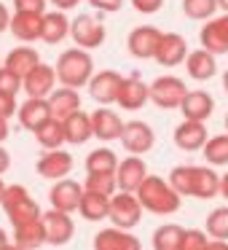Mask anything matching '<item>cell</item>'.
<instances>
[{
  "mask_svg": "<svg viewBox=\"0 0 228 250\" xmlns=\"http://www.w3.org/2000/svg\"><path fill=\"white\" fill-rule=\"evenodd\" d=\"M217 194H220V175L212 167H193L190 196H196V199H212Z\"/></svg>",
  "mask_w": 228,
  "mask_h": 250,
  "instance_id": "cell-29",
  "label": "cell"
},
{
  "mask_svg": "<svg viewBox=\"0 0 228 250\" xmlns=\"http://www.w3.org/2000/svg\"><path fill=\"white\" fill-rule=\"evenodd\" d=\"M54 73H57V83H62L67 89H81L94 76V60L83 49H67L59 54Z\"/></svg>",
  "mask_w": 228,
  "mask_h": 250,
  "instance_id": "cell-2",
  "label": "cell"
},
{
  "mask_svg": "<svg viewBox=\"0 0 228 250\" xmlns=\"http://www.w3.org/2000/svg\"><path fill=\"white\" fill-rule=\"evenodd\" d=\"M204 234L209 239H223V242H228V205L226 207H215V210L207 215Z\"/></svg>",
  "mask_w": 228,
  "mask_h": 250,
  "instance_id": "cell-36",
  "label": "cell"
},
{
  "mask_svg": "<svg viewBox=\"0 0 228 250\" xmlns=\"http://www.w3.org/2000/svg\"><path fill=\"white\" fill-rule=\"evenodd\" d=\"M223 89H226V94H228V70L223 73Z\"/></svg>",
  "mask_w": 228,
  "mask_h": 250,
  "instance_id": "cell-54",
  "label": "cell"
},
{
  "mask_svg": "<svg viewBox=\"0 0 228 250\" xmlns=\"http://www.w3.org/2000/svg\"><path fill=\"white\" fill-rule=\"evenodd\" d=\"M40 226H43V237H46V245H67L76 234V221H73L67 212H59V210H46L40 215Z\"/></svg>",
  "mask_w": 228,
  "mask_h": 250,
  "instance_id": "cell-7",
  "label": "cell"
},
{
  "mask_svg": "<svg viewBox=\"0 0 228 250\" xmlns=\"http://www.w3.org/2000/svg\"><path fill=\"white\" fill-rule=\"evenodd\" d=\"M204 159L209 167H226L228 164V135H215L204 143Z\"/></svg>",
  "mask_w": 228,
  "mask_h": 250,
  "instance_id": "cell-35",
  "label": "cell"
},
{
  "mask_svg": "<svg viewBox=\"0 0 228 250\" xmlns=\"http://www.w3.org/2000/svg\"><path fill=\"white\" fill-rule=\"evenodd\" d=\"M89 6H94L102 14H115L124 8V0H89Z\"/></svg>",
  "mask_w": 228,
  "mask_h": 250,
  "instance_id": "cell-44",
  "label": "cell"
},
{
  "mask_svg": "<svg viewBox=\"0 0 228 250\" xmlns=\"http://www.w3.org/2000/svg\"><path fill=\"white\" fill-rule=\"evenodd\" d=\"M132 6L140 14H156L164 8V0H132Z\"/></svg>",
  "mask_w": 228,
  "mask_h": 250,
  "instance_id": "cell-45",
  "label": "cell"
},
{
  "mask_svg": "<svg viewBox=\"0 0 228 250\" xmlns=\"http://www.w3.org/2000/svg\"><path fill=\"white\" fill-rule=\"evenodd\" d=\"M8 135H11V129H8V121H6V119H0V146L6 143Z\"/></svg>",
  "mask_w": 228,
  "mask_h": 250,
  "instance_id": "cell-50",
  "label": "cell"
},
{
  "mask_svg": "<svg viewBox=\"0 0 228 250\" xmlns=\"http://www.w3.org/2000/svg\"><path fill=\"white\" fill-rule=\"evenodd\" d=\"M0 67H3V60H0Z\"/></svg>",
  "mask_w": 228,
  "mask_h": 250,
  "instance_id": "cell-58",
  "label": "cell"
},
{
  "mask_svg": "<svg viewBox=\"0 0 228 250\" xmlns=\"http://www.w3.org/2000/svg\"><path fill=\"white\" fill-rule=\"evenodd\" d=\"M3 210H6L11 226H22V223H30V221H38L43 212H40V205L30 196V191L24 188L22 183H11L6 186L3 191V199H0Z\"/></svg>",
  "mask_w": 228,
  "mask_h": 250,
  "instance_id": "cell-3",
  "label": "cell"
},
{
  "mask_svg": "<svg viewBox=\"0 0 228 250\" xmlns=\"http://www.w3.org/2000/svg\"><path fill=\"white\" fill-rule=\"evenodd\" d=\"M148 178V164L142 156H129L124 162H118L115 167V188L124 194H137V188L142 186V180Z\"/></svg>",
  "mask_w": 228,
  "mask_h": 250,
  "instance_id": "cell-13",
  "label": "cell"
},
{
  "mask_svg": "<svg viewBox=\"0 0 228 250\" xmlns=\"http://www.w3.org/2000/svg\"><path fill=\"white\" fill-rule=\"evenodd\" d=\"M78 3H81V0H51V6H54L57 11H62V14H65V11H73Z\"/></svg>",
  "mask_w": 228,
  "mask_h": 250,
  "instance_id": "cell-46",
  "label": "cell"
},
{
  "mask_svg": "<svg viewBox=\"0 0 228 250\" xmlns=\"http://www.w3.org/2000/svg\"><path fill=\"white\" fill-rule=\"evenodd\" d=\"M49 110H51V119L57 121H65L67 116H73L76 110H81V94H78V89H54V92L49 94Z\"/></svg>",
  "mask_w": 228,
  "mask_h": 250,
  "instance_id": "cell-22",
  "label": "cell"
},
{
  "mask_svg": "<svg viewBox=\"0 0 228 250\" xmlns=\"http://www.w3.org/2000/svg\"><path fill=\"white\" fill-rule=\"evenodd\" d=\"M220 196L228 202V172H226V175H220Z\"/></svg>",
  "mask_w": 228,
  "mask_h": 250,
  "instance_id": "cell-51",
  "label": "cell"
},
{
  "mask_svg": "<svg viewBox=\"0 0 228 250\" xmlns=\"http://www.w3.org/2000/svg\"><path fill=\"white\" fill-rule=\"evenodd\" d=\"M226 135H228V113H226Z\"/></svg>",
  "mask_w": 228,
  "mask_h": 250,
  "instance_id": "cell-57",
  "label": "cell"
},
{
  "mask_svg": "<svg viewBox=\"0 0 228 250\" xmlns=\"http://www.w3.org/2000/svg\"><path fill=\"white\" fill-rule=\"evenodd\" d=\"M14 245L22 250H38L40 245H46L40 218L38 221H30V223H22V226H14Z\"/></svg>",
  "mask_w": 228,
  "mask_h": 250,
  "instance_id": "cell-31",
  "label": "cell"
},
{
  "mask_svg": "<svg viewBox=\"0 0 228 250\" xmlns=\"http://www.w3.org/2000/svg\"><path fill=\"white\" fill-rule=\"evenodd\" d=\"M121 143H124V148L132 153V156H140V153H148L153 146H156V135H153L151 124L148 121H129V124H124V132H121L118 137Z\"/></svg>",
  "mask_w": 228,
  "mask_h": 250,
  "instance_id": "cell-12",
  "label": "cell"
},
{
  "mask_svg": "<svg viewBox=\"0 0 228 250\" xmlns=\"http://www.w3.org/2000/svg\"><path fill=\"white\" fill-rule=\"evenodd\" d=\"M40 65V54L38 49H33V46H17V49L8 51L6 62H3V67H8L11 73H17L19 78H24L33 67Z\"/></svg>",
  "mask_w": 228,
  "mask_h": 250,
  "instance_id": "cell-27",
  "label": "cell"
},
{
  "mask_svg": "<svg viewBox=\"0 0 228 250\" xmlns=\"http://www.w3.org/2000/svg\"><path fill=\"white\" fill-rule=\"evenodd\" d=\"M3 191H6V183H3V180H0V199H3Z\"/></svg>",
  "mask_w": 228,
  "mask_h": 250,
  "instance_id": "cell-56",
  "label": "cell"
},
{
  "mask_svg": "<svg viewBox=\"0 0 228 250\" xmlns=\"http://www.w3.org/2000/svg\"><path fill=\"white\" fill-rule=\"evenodd\" d=\"M161 41V30L153 27V24H140L129 33L126 38V49L134 60H151L156 54V46Z\"/></svg>",
  "mask_w": 228,
  "mask_h": 250,
  "instance_id": "cell-16",
  "label": "cell"
},
{
  "mask_svg": "<svg viewBox=\"0 0 228 250\" xmlns=\"http://www.w3.org/2000/svg\"><path fill=\"white\" fill-rule=\"evenodd\" d=\"M17 97H11V94H0V119H11V116H17Z\"/></svg>",
  "mask_w": 228,
  "mask_h": 250,
  "instance_id": "cell-43",
  "label": "cell"
},
{
  "mask_svg": "<svg viewBox=\"0 0 228 250\" xmlns=\"http://www.w3.org/2000/svg\"><path fill=\"white\" fill-rule=\"evenodd\" d=\"M70 38L76 41V49L92 51L99 49L105 43V24L99 17H92V14H81L70 22Z\"/></svg>",
  "mask_w": 228,
  "mask_h": 250,
  "instance_id": "cell-6",
  "label": "cell"
},
{
  "mask_svg": "<svg viewBox=\"0 0 228 250\" xmlns=\"http://www.w3.org/2000/svg\"><path fill=\"white\" fill-rule=\"evenodd\" d=\"M115 103L121 105L124 110H140L142 105L148 103V83L142 81L140 76H124L121 81V89H118V100Z\"/></svg>",
  "mask_w": 228,
  "mask_h": 250,
  "instance_id": "cell-21",
  "label": "cell"
},
{
  "mask_svg": "<svg viewBox=\"0 0 228 250\" xmlns=\"http://www.w3.org/2000/svg\"><path fill=\"white\" fill-rule=\"evenodd\" d=\"M167 183L172 186V191L177 196H190V186H193V167L190 164H180L169 172Z\"/></svg>",
  "mask_w": 228,
  "mask_h": 250,
  "instance_id": "cell-38",
  "label": "cell"
},
{
  "mask_svg": "<svg viewBox=\"0 0 228 250\" xmlns=\"http://www.w3.org/2000/svg\"><path fill=\"white\" fill-rule=\"evenodd\" d=\"M121 81H124V76L118 70H99L89 81V94H92L94 103H99V108H108L118 100Z\"/></svg>",
  "mask_w": 228,
  "mask_h": 250,
  "instance_id": "cell-8",
  "label": "cell"
},
{
  "mask_svg": "<svg viewBox=\"0 0 228 250\" xmlns=\"http://www.w3.org/2000/svg\"><path fill=\"white\" fill-rule=\"evenodd\" d=\"M94 250H142V242L132 231L108 226L94 234Z\"/></svg>",
  "mask_w": 228,
  "mask_h": 250,
  "instance_id": "cell-19",
  "label": "cell"
},
{
  "mask_svg": "<svg viewBox=\"0 0 228 250\" xmlns=\"http://www.w3.org/2000/svg\"><path fill=\"white\" fill-rule=\"evenodd\" d=\"M177 110L183 113V121H199V124H204L212 116V110H215V100L204 89H188V94L183 97Z\"/></svg>",
  "mask_w": 228,
  "mask_h": 250,
  "instance_id": "cell-17",
  "label": "cell"
},
{
  "mask_svg": "<svg viewBox=\"0 0 228 250\" xmlns=\"http://www.w3.org/2000/svg\"><path fill=\"white\" fill-rule=\"evenodd\" d=\"M22 89V78L17 73H11L8 67H0V94H11L17 97V92Z\"/></svg>",
  "mask_w": 228,
  "mask_h": 250,
  "instance_id": "cell-41",
  "label": "cell"
},
{
  "mask_svg": "<svg viewBox=\"0 0 228 250\" xmlns=\"http://www.w3.org/2000/svg\"><path fill=\"white\" fill-rule=\"evenodd\" d=\"M201 49L209 51L212 57H223L228 54V14H220V17H212L209 22L201 27Z\"/></svg>",
  "mask_w": 228,
  "mask_h": 250,
  "instance_id": "cell-11",
  "label": "cell"
},
{
  "mask_svg": "<svg viewBox=\"0 0 228 250\" xmlns=\"http://www.w3.org/2000/svg\"><path fill=\"white\" fill-rule=\"evenodd\" d=\"M115 167H118V156H115L113 148H94L86 156V172H110L115 175Z\"/></svg>",
  "mask_w": 228,
  "mask_h": 250,
  "instance_id": "cell-33",
  "label": "cell"
},
{
  "mask_svg": "<svg viewBox=\"0 0 228 250\" xmlns=\"http://www.w3.org/2000/svg\"><path fill=\"white\" fill-rule=\"evenodd\" d=\"M172 140L180 151H201L204 143L209 140V135H207V126L199 121H183V124L174 126Z\"/></svg>",
  "mask_w": 228,
  "mask_h": 250,
  "instance_id": "cell-20",
  "label": "cell"
},
{
  "mask_svg": "<svg viewBox=\"0 0 228 250\" xmlns=\"http://www.w3.org/2000/svg\"><path fill=\"white\" fill-rule=\"evenodd\" d=\"M22 89H24V94H27V100H49V94L57 89L54 67L40 62L38 67H33V70L22 78Z\"/></svg>",
  "mask_w": 228,
  "mask_h": 250,
  "instance_id": "cell-10",
  "label": "cell"
},
{
  "mask_svg": "<svg viewBox=\"0 0 228 250\" xmlns=\"http://www.w3.org/2000/svg\"><path fill=\"white\" fill-rule=\"evenodd\" d=\"M8 167H11V153H8L6 148L0 146V175L8 172Z\"/></svg>",
  "mask_w": 228,
  "mask_h": 250,
  "instance_id": "cell-47",
  "label": "cell"
},
{
  "mask_svg": "<svg viewBox=\"0 0 228 250\" xmlns=\"http://www.w3.org/2000/svg\"><path fill=\"white\" fill-rule=\"evenodd\" d=\"M81 196H83V186L73 178L65 180H57L49 191V202H51V210H59V212H78V205H81Z\"/></svg>",
  "mask_w": 228,
  "mask_h": 250,
  "instance_id": "cell-9",
  "label": "cell"
},
{
  "mask_svg": "<svg viewBox=\"0 0 228 250\" xmlns=\"http://www.w3.org/2000/svg\"><path fill=\"white\" fill-rule=\"evenodd\" d=\"M8 30H11L14 38L22 41V43H35V41H40L43 17H35V14H11Z\"/></svg>",
  "mask_w": 228,
  "mask_h": 250,
  "instance_id": "cell-24",
  "label": "cell"
},
{
  "mask_svg": "<svg viewBox=\"0 0 228 250\" xmlns=\"http://www.w3.org/2000/svg\"><path fill=\"white\" fill-rule=\"evenodd\" d=\"M134 196L142 210L153 212V215H174L180 210V205H183V196L174 194L172 186L164 178H158V175H148Z\"/></svg>",
  "mask_w": 228,
  "mask_h": 250,
  "instance_id": "cell-1",
  "label": "cell"
},
{
  "mask_svg": "<svg viewBox=\"0 0 228 250\" xmlns=\"http://www.w3.org/2000/svg\"><path fill=\"white\" fill-rule=\"evenodd\" d=\"M92 135L102 143H113L121 137L124 132V119L118 116V110H110V108H97L92 116Z\"/></svg>",
  "mask_w": 228,
  "mask_h": 250,
  "instance_id": "cell-18",
  "label": "cell"
},
{
  "mask_svg": "<svg viewBox=\"0 0 228 250\" xmlns=\"http://www.w3.org/2000/svg\"><path fill=\"white\" fill-rule=\"evenodd\" d=\"M183 226L177 223H164L153 231V250H180V239H183Z\"/></svg>",
  "mask_w": 228,
  "mask_h": 250,
  "instance_id": "cell-34",
  "label": "cell"
},
{
  "mask_svg": "<svg viewBox=\"0 0 228 250\" xmlns=\"http://www.w3.org/2000/svg\"><path fill=\"white\" fill-rule=\"evenodd\" d=\"M217 8H220L223 14H228V0H217Z\"/></svg>",
  "mask_w": 228,
  "mask_h": 250,
  "instance_id": "cell-53",
  "label": "cell"
},
{
  "mask_svg": "<svg viewBox=\"0 0 228 250\" xmlns=\"http://www.w3.org/2000/svg\"><path fill=\"white\" fill-rule=\"evenodd\" d=\"M17 116H19V124H22L24 129L35 132L38 126H43L46 121L51 119V110H49V103H46V100H24L17 108Z\"/></svg>",
  "mask_w": 228,
  "mask_h": 250,
  "instance_id": "cell-25",
  "label": "cell"
},
{
  "mask_svg": "<svg viewBox=\"0 0 228 250\" xmlns=\"http://www.w3.org/2000/svg\"><path fill=\"white\" fill-rule=\"evenodd\" d=\"M209 237L204 234V229H185L183 239H180V250H204Z\"/></svg>",
  "mask_w": 228,
  "mask_h": 250,
  "instance_id": "cell-40",
  "label": "cell"
},
{
  "mask_svg": "<svg viewBox=\"0 0 228 250\" xmlns=\"http://www.w3.org/2000/svg\"><path fill=\"white\" fill-rule=\"evenodd\" d=\"M185 73H188L193 81H209L217 73V57H212L209 51H204V49L188 51V57H185Z\"/></svg>",
  "mask_w": 228,
  "mask_h": 250,
  "instance_id": "cell-23",
  "label": "cell"
},
{
  "mask_svg": "<svg viewBox=\"0 0 228 250\" xmlns=\"http://www.w3.org/2000/svg\"><path fill=\"white\" fill-rule=\"evenodd\" d=\"M142 207L137 202L134 194H124V191H115L110 196V210H108V218L115 229H124V231H132L137 223L142 221Z\"/></svg>",
  "mask_w": 228,
  "mask_h": 250,
  "instance_id": "cell-5",
  "label": "cell"
},
{
  "mask_svg": "<svg viewBox=\"0 0 228 250\" xmlns=\"http://www.w3.org/2000/svg\"><path fill=\"white\" fill-rule=\"evenodd\" d=\"M62 132H65V143L70 146H83L92 135V119H89L86 110H76L73 116H67L62 121Z\"/></svg>",
  "mask_w": 228,
  "mask_h": 250,
  "instance_id": "cell-26",
  "label": "cell"
},
{
  "mask_svg": "<svg viewBox=\"0 0 228 250\" xmlns=\"http://www.w3.org/2000/svg\"><path fill=\"white\" fill-rule=\"evenodd\" d=\"M108 210H110V196L83 191L81 205H78V212H81V218H86V221L97 223V221H105V218H108Z\"/></svg>",
  "mask_w": 228,
  "mask_h": 250,
  "instance_id": "cell-30",
  "label": "cell"
},
{
  "mask_svg": "<svg viewBox=\"0 0 228 250\" xmlns=\"http://www.w3.org/2000/svg\"><path fill=\"white\" fill-rule=\"evenodd\" d=\"M33 135H35V140H38V146L43 148V151H57V148H62V143H65L62 121H57V119H49L43 126H38Z\"/></svg>",
  "mask_w": 228,
  "mask_h": 250,
  "instance_id": "cell-32",
  "label": "cell"
},
{
  "mask_svg": "<svg viewBox=\"0 0 228 250\" xmlns=\"http://www.w3.org/2000/svg\"><path fill=\"white\" fill-rule=\"evenodd\" d=\"M8 24H11V14H8V8L0 3V33H6Z\"/></svg>",
  "mask_w": 228,
  "mask_h": 250,
  "instance_id": "cell-48",
  "label": "cell"
},
{
  "mask_svg": "<svg viewBox=\"0 0 228 250\" xmlns=\"http://www.w3.org/2000/svg\"><path fill=\"white\" fill-rule=\"evenodd\" d=\"M3 250H22V248H17V245H14V242H8V245H6V248H3Z\"/></svg>",
  "mask_w": 228,
  "mask_h": 250,
  "instance_id": "cell-55",
  "label": "cell"
},
{
  "mask_svg": "<svg viewBox=\"0 0 228 250\" xmlns=\"http://www.w3.org/2000/svg\"><path fill=\"white\" fill-rule=\"evenodd\" d=\"M14 14H35V17H43L46 0H14Z\"/></svg>",
  "mask_w": 228,
  "mask_h": 250,
  "instance_id": "cell-42",
  "label": "cell"
},
{
  "mask_svg": "<svg viewBox=\"0 0 228 250\" xmlns=\"http://www.w3.org/2000/svg\"><path fill=\"white\" fill-rule=\"evenodd\" d=\"M185 57H188V41L180 33H161V41L156 46L153 60L164 67H177L185 62Z\"/></svg>",
  "mask_w": 228,
  "mask_h": 250,
  "instance_id": "cell-15",
  "label": "cell"
},
{
  "mask_svg": "<svg viewBox=\"0 0 228 250\" xmlns=\"http://www.w3.org/2000/svg\"><path fill=\"white\" fill-rule=\"evenodd\" d=\"M185 94H188V86L177 76H158L148 86V100L153 105H158L161 110H177Z\"/></svg>",
  "mask_w": 228,
  "mask_h": 250,
  "instance_id": "cell-4",
  "label": "cell"
},
{
  "mask_svg": "<svg viewBox=\"0 0 228 250\" xmlns=\"http://www.w3.org/2000/svg\"><path fill=\"white\" fill-rule=\"evenodd\" d=\"M11 242V239H8V234H6V229H0V250L6 248V245Z\"/></svg>",
  "mask_w": 228,
  "mask_h": 250,
  "instance_id": "cell-52",
  "label": "cell"
},
{
  "mask_svg": "<svg viewBox=\"0 0 228 250\" xmlns=\"http://www.w3.org/2000/svg\"><path fill=\"white\" fill-rule=\"evenodd\" d=\"M183 11L193 22H209L217 14V0H183Z\"/></svg>",
  "mask_w": 228,
  "mask_h": 250,
  "instance_id": "cell-37",
  "label": "cell"
},
{
  "mask_svg": "<svg viewBox=\"0 0 228 250\" xmlns=\"http://www.w3.org/2000/svg\"><path fill=\"white\" fill-rule=\"evenodd\" d=\"M73 153H67L65 148H57V151H46L40 153L38 164H35V169H38V175L43 180H65L67 175L73 172Z\"/></svg>",
  "mask_w": 228,
  "mask_h": 250,
  "instance_id": "cell-14",
  "label": "cell"
},
{
  "mask_svg": "<svg viewBox=\"0 0 228 250\" xmlns=\"http://www.w3.org/2000/svg\"><path fill=\"white\" fill-rule=\"evenodd\" d=\"M204 250H228V242H223V239H209Z\"/></svg>",
  "mask_w": 228,
  "mask_h": 250,
  "instance_id": "cell-49",
  "label": "cell"
},
{
  "mask_svg": "<svg viewBox=\"0 0 228 250\" xmlns=\"http://www.w3.org/2000/svg\"><path fill=\"white\" fill-rule=\"evenodd\" d=\"M70 35V19L62 11H49L43 14V30H40V41L49 46H57Z\"/></svg>",
  "mask_w": 228,
  "mask_h": 250,
  "instance_id": "cell-28",
  "label": "cell"
},
{
  "mask_svg": "<svg viewBox=\"0 0 228 250\" xmlns=\"http://www.w3.org/2000/svg\"><path fill=\"white\" fill-rule=\"evenodd\" d=\"M83 191H92V194H102V196H113L115 191V175L110 172H92L83 180Z\"/></svg>",
  "mask_w": 228,
  "mask_h": 250,
  "instance_id": "cell-39",
  "label": "cell"
}]
</instances>
